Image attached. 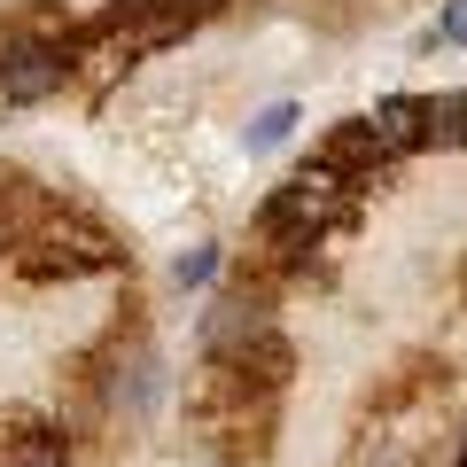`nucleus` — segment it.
<instances>
[{"label": "nucleus", "instance_id": "f257e3e1", "mask_svg": "<svg viewBox=\"0 0 467 467\" xmlns=\"http://www.w3.org/2000/svg\"><path fill=\"white\" fill-rule=\"evenodd\" d=\"M226 0H117L109 16L86 24V39H109V63H133V55H156L171 39H187L202 16H218Z\"/></svg>", "mask_w": 467, "mask_h": 467}, {"label": "nucleus", "instance_id": "f03ea898", "mask_svg": "<svg viewBox=\"0 0 467 467\" xmlns=\"http://www.w3.org/2000/svg\"><path fill=\"white\" fill-rule=\"evenodd\" d=\"M343 202H350V180H343V171H327V164H319V171H296V180L265 202V234L281 242V250H312L319 234L343 218Z\"/></svg>", "mask_w": 467, "mask_h": 467}, {"label": "nucleus", "instance_id": "7ed1b4c3", "mask_svg": "<svg viewBox=\"0 0 467 467\" xmlns=\"http://www.w3.org/2000/svg\"><path fill=\"white\" fill-rule=\"evenodd\" d=\"M63 78H70L63 39H16V47H0V101H47Z\"/></svg>", "mask_w": 467, "mask_h": 467}, {"label": "nucleus", "instance_id": "20e7f679", "mask_svg": "<svg viewBox=\"0 0 467 467\" xmlns=\"http://www.w3.org/2000/svg\"><path fill=\"white\" fill-rule=\"evenodd\" d=\"M429 101V149H467V94H420Z\"/></svg>", "mask_w": 467, "mask_h": 467}, {"label": "nucleus", "instance_id": "39448f33", "mask_svg": "<svg viewBox=\"0 0 467 467\" xmlns=\"http://www.w3.org/2000/svg\"><path fill=\"white\" fill-rule=\"evenodd\" d=\"M288 133H296V101H265V109L250 117V133H242V149H250V156H265V149H281Z\"/></svg>", "mask_w": 467, "mask_h": 467}, {"label": "nucleus", "instance_id": "423d86ee", "mask_svg": "<svg viewBox=\"0 0 467 467\" xmlns=\"http://www.w3.org/2000/svg\"><path fill=\"white\" fill-rule=\"evenodd\" d=\"M211 273H218V250H211V242H202V250H187L180 265H171V281H180V288H202V281H211Z\"/></svg>", "mask_w": 467, "mask_h": 467}, {"label": "nucleus", "instance_id": "0eeeda50", "mask_svg": "<svg viewBox=\"0 0 467 467\" xmlns=\"http://www.w3.org/2000/svg\"><path fill=\"white\" fill-rule=\"evenodd\" d=\"M8 467H70V460H63V444H55V436H24Z\"/></svg>", "mask_w": 467, "mask_h": 467}, {"label": "nucleus", "instance_id": "6e6552de", "mask_svg": "<svg viewBox=\"0 0 467 467\" xmlns=\"http://www.w3.org/2000/svg\"><path fill=\"white\" fill-rule=\"evenodd\" d=\"M436 39H444V47H467V0H444V16H436Z\"/></svg>", "mask_w": 467, "mask_h": 467}, {"label": "nucleus", "instance_id": "1a4fd4ad", "mask_svg": "<svg viewBox=\"0 0 467 467\" xmlns=\"http://www.w3.org/2000/svg\"><path fill=\"white\" fill-rule=\"evenodd\" d=\"M460 467H467V460H460Z\"/></svg>", "mask_w": 467, "mask_h": 467}]
</instances>
